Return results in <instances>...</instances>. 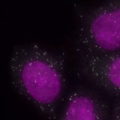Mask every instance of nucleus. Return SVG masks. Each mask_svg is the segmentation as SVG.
<instances>
[{"instance_id":"f03ea898","label":"nucleus","mask_w":120,"mask_h":120,"mask_svg":"<svg viewBox=\"0 0 120 120\" xmlns=\"http://www.w3.org/2000/svg\"><path fill=\"white\" fill-rule=\"evenodd\" d=\"M79 19L76 40L79 54L120 52V0L86 10Z\"/></svg>"},{"instance_id":"f257e3e1","label":"nucleus","mask_w":120,"mask_h":120,"mask_svg":"<svg viewBox=\"0 0 120 120\" xmlns=\"http://www.w3.org/2000/svg\"><path fill=\"white\" fill-rule=\"evenodd\" d=\"M14 90L43 116L57 118V109L66 88L65 59L36 43L16 46L9 63Z\"/></svg>"},{"instance_id":"20e7f679","label":"nucleus","mask_w":120,"mask_h":120,"mask_svg":"<svg viewBox=\"0 0 120 120\" xmlns=\"http://www.w3.org/2000/svg\"><path fill=\"white\" fill-rule=\"evenodd\" d=\"M109 105L96 90L80 86L68 94L59 119L106 120L111 119Z\"/></svg>"},{"instance_id":"7ed1b4c3","label":"nucleus","mask_w":120,"mask_h":120,"mask_svg":"<svg viewBox=\"0 0 120 120\" xmlns=\"http://www.w3.org/2000/svg\"><path fill=\"white\" fill-rule=\"evenodd\" d=\"M79 55V75L114 97H120V52Z\"/></svg>"},{"instance_id":"39448f33","label":"nucleus","mask_w":120,"mask_h":120,"mask_svg":"<svg viewBox=\"0 0 120 120\" xmlns=\"http://www.w3.org/2000/svg\"><path fill=\"white\" fill-rule=\"evenodd\" d=\"M116 100L115 101L112 111H111V119L115 120H120V97H115Z\"/></svg>"}]
</instances>
